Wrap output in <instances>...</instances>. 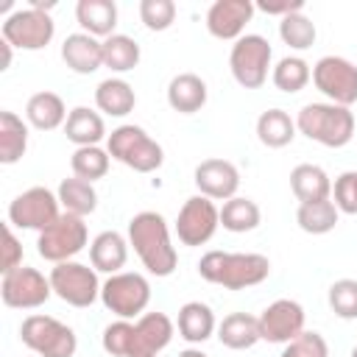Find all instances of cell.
I'll return each mask as SVG.
<instances>
[{
  "mask_svg": "<svg viewBox=\"0 0 357 357\" xmlns=\"http://www.w3.org/2000/svg\"><path fill=\"white\" fill-rule=\"evenodd\" d=\"M128 245L134 248V254L139 257L142 268L151 276L165 279L178 265V254H176V245L170 240V226L153 209L137 212L128 220Z\"/></svg>",
  "mask_w": 357,
  "mask_h": 357,
  "instance_id": "6da1fadb",
  "label": "cell"
},
{
  "mask_svg": "<svg viewBox=\"0 0 357 357\" xmlns=\"http://www.w3.org/2000/svg\"><path fill=\"white\" fill-rule=\"evenodd\" d=\"M198 276L226 290H245L271 276V259L254 251H206L198 259Z\"/></svg>",
  "mask_w": 357,
  "mask_h": 357,
  "instance_id": "7a4b0ae2",
  "label": "cell"
},
{
  "mask_svg": "<svg viewBox=\"0 0 357 357\" xmlns=\"http://www.w3.org/2000/svg\"><path fill=\"white\" fill-rule=\"evenodd\" d=\"M296 128L324 148H343L354 137V114L349 106H337L329 100L304 103L296 114Z\"/></svg>",
  "mask_w": 357,
  "mask_h": 357,
  "instance_id": "3957f363",
  "label": "cell"
},
{
  "mask_svg": "<svg viewBox=\"0 0 357 357\" xmlns=\"http://www.w3.org/2000/svg\"><path fill=\"white\" fill-rule=\"evenodd\" d=\"M106 151L114 162L131 167L134 173H153L165 162L162 145L142 126L134 123H123L112 128V134L106 137Z\"/></svg>",
  "mask_w": 357,
  "mask_h": 357,
  "instance_id": "277c9868",
  "label": "cell"
},
{
  "mask_svg": "<svg viewBox=\"0 0 357 357\" xmlns=\"http://www.w3.org/2000/svg\"><path fill=\"white\" fill-rule=\"evenodd\" d=\"M100 301L112 315H117L123 321L139 318V315H145V310L151 304V282L137 271L112 273L100 284Z\"/></svg>",
  "mask_w": 357,
  "mask_h": 357,
  "instance_id": "5b68a950",
  "label": "cell"
},
{
  "mask_svg": "<svg viewBox=\"0 0 357 357\" xmlns=\"http://www.w3.org/2000/svg\"><path fill=\"white\" fill-rule=\"evenodd\" d=\"M20 340L39 357H73L78 349V337L73 326L42 312H33L22 321Z\"/></svg>",
  "mask_w": 357,
  "mask_h": 357,
  "instance_id": "8992f818",
  "label": "cell"
},
{
  "mask_svg": "<svg viewBox=\"0 0 357 357\" xmlns=\"http://www.w3.org/2000/svg\"><path fill=\"white\" fill-rule=\"evenodd\" d=\"M273 59L271 42L259 33H243L229 53V70L231 78L243 86V89H259L268 81V70Z\"/></svg>",
  "mask_w": 357,
  "mask_h": 357,
  "instance_id": "52a82bcc",
  "label": "cell"
},
{
  "mask_svg": "<svg viewBox=\"0 0 357 357\" xmlns=\"http://www.w3.org/2000/svg\"><path fill=\"white\" fill-rule=\"evenodd\" d=\"M86 245H89L86 223H84V218L70 215V212H61L56 218V223H50L45 231H39V240H36L39 257L53 265L75 259V254H81Z\"/></svg>",
  "mask_w": 357,
  "mask_h": 357,
  "instance_id": "ba28073f",
  "label": "cell"
},
{
  "mask_svg": "<svg viewBox=\"0 0 357 357\" xmlns=\"http://www.w3.org/2000/svg\"><path fill=\"white\" fill-rule=\"evenodd\" d=\"M50 287L53 296H59L70 307H92L100 298V282L98 271L92 265H84L78 259H67L50 268Z\"/></svg>",
  "mask_w": 357,
  "mask_h": 357,
  "instance_id": "9c48e42d",
  "label": "cell"
},
{
  "mask_svg": "<svg viewBox=\"0 0 357 357\" xmlns=\"http://www.w3.org/2000/svg\"><path fill=\"white\" fill-rule=\"evenodd\" d=\"M0 33L11 47L20 50H42L50 45L53 33H56V22L47 11L39 8H14L11 14L3 17L0 22Z\"/></svg>",
  "mask_w": 357,
  "mask_h": 357,
  "instance_id": "30bf717a",
  "label": "cell"
},
{
  "mask_svg": "<svg viewBox=\"0 0 357 357\" xmlns=\"http://www.w3.org/2000/svg\"><path fill=\"white\" fill-rule=\"evenodd\" d=\"M220 229V206L206 195H190L176 218V237L181 245L198 248L215 237Z\"/></svg>",
  "mask_w": 357,
  "mask_h": 357,
  "instance_id": "8fae6325",
  "label": "cell"
},
{
  "mask_svg": "<svg viewBox=\"0 0 357 357\" xmlns=\"http://www.w3.org/2000/svg\"><path fill=\"white\" fill-rule=\"evenodd\" d=\"M315 89L337 106H351L357 100V64L343 56H321L312 64Z\"/></svg>",
  "mask_w": 357,
  "mask_h": 357,
  "instance_id": "7c38bea8",
  "label": "cell"
},
{
  "mask_svg": "<svg viewBox=\"0 0 357 357\" xmlns=\"http://www.w3.org/2000/svg\"><path fill=\"white\" fill-rule=\"evenodd\" d=\"M53 296L50 276L31 265H20L0 279V298L11 310H36Z\"/></svg>",
  "mask_w": 357,
  "mask_h": 357,
  "instance_id": "4fadbf2b",
  "label": "cell"
},
{
  "mask_svg": "<svg viewBox=\"0 0 357 357\" xmlns=\"http://www.w3.org/2000/svg\"><path fill=\"white\" fill-rule=\"evenodd\" d=\"M61 215L59 195L47 187H28L8 204V223L17 229L45 231Z\"/></svg>",
  "mask_w": 357,
  "mask_h": 357,
  "instance_id": "5bb4252c",
  "label": "cell"
},
{
  "mask_svg": "<svg viewBox=\"0 0 357 357\" xmlns=\"http://www.w3.org/2000/svg\"><path fill=\"white\" fill-rule=\"evenodd\" d=\"M259 335L268 343H290L293 337H298L304 332V307L296 298H276L271 301L259 315Z\"/></svg>",
  "mask_w": 357,
  "mask_h": 357,
  "instance_id": "9a60e30c",
  "label": "cell"
},
{
  "mask_svg": "<svg viewBox=\"0 0 357 357\" xmlns=\"http://www.w3.org/2000/svg\"><path fill=\"white\" fill-rule=\"evenodd\" d=\"M192 181L198 187V195H206L212 201H229L240 190V170L229 159H204L192 170Z\"/></svg>",
  "mask_w": 357,
  "mask_h": 357,
  "instance_id": "2e32d148",
  "label": "cell"
},
{
  "mask_svg": "<svg viewBox=\"0 0 357 357\" xmlns=\"http://www.w3.org/2000/svg\"><path fill=\"white\" fill-rule=\"evenodd\" d=\"M257 6L251 0H215L206 8V31L215 39L223 42H237L251 22Z\"/></svg>",
  "mask_w": 357,
  "mask_h": 357,
  "instance_id": "e0dca14e",
  "label": "cell"
},
{
  "mask_svg": "<svg viewBox=\"0 0 357 357\" xmlns=\"http://www.w3.org/2000/svg\"><path fill=\"white\" fill-rule=\"evenodd\" d=\"M176 335V324L165 312H145L134 321L131 354L128 357H159Z\"/></svg>",
  "mask_w": 357,
  "mask_h": 357,
  "instance_id": "ac0fdd59",
  "label": "cell"
},
{
  "mask_svg": "<svg viewBox=\"0 0 357 357\" xmlns=\"http://www.w3.org/2000/svg\"><path fill=\"white\" fill-rule=\"evenodd\" d=\"M61 61L73 73L89 75L103 67V42L84 31H75L61 42Z\"/></svg>",
  "mask_w": 357,
  "mask_h": 357,
  "instance_id": "d6986e66",
  "label": "cell"
},
{
  "mask_svg": "<svg viewBox=\"0 0 357 357\" xmlns=\"http://www.w3.org/2000/svg\"><path fill=\"white\" fill-rule=\"evenodd\" d=\"M128 262V237H123L120 231H100L92 237L89 243V265L100 273H120Z\"/></svg>",
  "mask_w": 357,
  "mask_h": 357,
  "instance_id": "ffe728a7",
  "label": "cell"
},
{
  "mask_svg": "<svg viewBox=\"0 0 357 357\" xmlns=\"http://www.w3.org/2000/svg\"><path fill=\"white\" fill-rule=\"evenodd\" d=\"M209 89L206 81L195 73H178L167 84V106L178 114H195L206 106Z\"/></svg>",
  "mask_w": 357,
  "mask_h": 357,
  "instance_id": "44dd1931",
  "label": "cell"
},
{
  "mask_svg": "<svg viewBox=\"0 0 357 357\" xmlns=\"http://www.w3.org/2000/svg\"><path fill=\"white\" fill-rule=\"evenodd\" d=\"M75 20H78L84 33L103 42V39L114 36L117 6H114V0H78L75 3Z\"/></svg>",
  "mask_w": 357,
  "mask_h": 357,
  "instance_id": "7402d4cb",
  "label": "cell"
},
{
  "mask_svg": "<svg viewBox=\"0 0 357 357\" xmlns=\"http://www.w3.org/2000/svg\"><path fill=\"white\" fill-rule=\"evenodd\" d=\"M290 190L298 198V204L326 201V198H332V178L321 165L301 162L290 170Z\"/></svg>",
  "mask_w": 357,
  "mask_h": 357,
  "instance_id": "603a6c76",
  "label": "cell"
},
{
  "mask_svg": "<svg viewBox=\"0 0 357 357\" xmlns=\"http://www.w3.org/2000/svg\"><path fill=\"white\" fill-rule=\"evenodd\" d=\"M176 329L178 337H184L187 343H204L218 332V318L212 312L209 304L204 301H187L178 307V318H176Z\"/></svg>",
  "mask_w": 357,
  "mask_h": 357,
  "instance_id": "cb8c5ba5",
  "label": "cell"
},
{
  "mask_svg": "<svg viewBox=\"0 0 357 357\" xmlns=\"http://www.w3.org/2000/svg\"><path fill=\"white\" fill-rule=\"evenodd\" d=\"M67 106L61 100V95L50 92V89H42V92H33L25 103V123L33 126L36 131H53L59 126L67 123Z\"/></svg>",
  "mask_w": 357,
  "mask_h": 357,
  "instance_id": "d4e9b609",
  "label": "cell"
},
{
  "mask_svg": "<svg viewBox=\"0 0 357 357\" xmlns=\"http://www.w3.org/2000/svg\"><path fill=\"white\" fill-rule=\"evenodd\" d=\"M218 340L220 346L231 349V351H245L251 346H257L262 340L259 335V318L248 315V312H229L223 315V321L218 324Z\"/></svg>",
  "mask_w": 357,
  "mask_h": 357,
  "instance_id": "484cf974",
  "label": "cell"
},
{
  "mask_svg": "<svg viewBox=\"0 0 357 357\" xmlns=\"http://www.w3.org/2000/svg\"><path fill=\"white\" fill-rule=\"evenodd\" d=\"M64 134L75 148H86V145H100V139H106V123L103 114L89 109V106H75L67 114L64 123Z\"/></svg>",
  "mask_w": 357,
  "mask_h": 357,
  "instance_id": "4316f807",
  "label": "cell"
},
{
  "mask_svg": "<svg viewBox=\"0 0 357 357\" xmlns=\"http://www.w3.org/2000/svg\"><path fill=\"white\" fill-rule=\"evenodd\" d=\"M95 106L100 114L126 117L137 106V92L126 78H103L95 86Z\"/></svg>",
  "mask_w": 357,
  "mask_h": 357,
  "instance_id": "83f0119b",
  "label": "cell"
},
{
  "mask_svg": "<svg viewBox=\"0 0 357 357\" xmlns=\"http://www.w3.org/2000/svg\"><path fill=\"white\" fill-rule=\"evenodd\" d=\"M296 120L284 109H265L257 117V139L265 148H287L296 139Z\"/></svg>",
  "mask_w": 357,
  "mask_h": 357,
  "instance_id": "f1b7e54d",
  "label": "cell"
},
{
  "mask_svg": "<svg viewBox=\"0 0 357 357\" xmlns=\"http://www.w3.org/2000/svg\"><path fill=\"white\" fill-rule=\"evenodd\" d=\"M28 151V123L14 112H0V165H17Z\"/></svg>",
  "mask_w": 357,
  "mask_h": 357,
  "instance_id": "f546056e",
  "label": "cell"
},
{
  "mask_svg": "<svg viewBox=\"0 0 357 357\" xmlns=\"http://www.w3.org/2000/svg\"><path fill=\"white\" fill-rule=\"evenodd\" d=\"M56 195H59L61 212L86 218V215H92V212L98 209V192H95V184H92V181H84V178H78V176L61 178Z\"/></svg>",
  "mask_w": 357,
  "mask_h": 357,
  "instance_id": "4dcf8cb0",
  "label": "cell"
},
{
  "mask_svg": "<svg viewBox=\"0 0 357 357\" xmlns=\"http://www.w3.org/2000/svg\"><path fill=\"white\" fill-rule=\"evenodd\" d=\"M262 223V209L254 198H245V195H234L229 201H223L220 206V226L231 234H245V231H254L257 226Z\"/></svg>",
  "mask_w": 357,
  "mask_h": 357,
  "instance_id": "1f68e13d",
  "label": "cell"
},
{
  "mask_svg": "<svg viewBox=\"0 0 357 357\" xmlns=\"http://www.w3.org/2000/svg\"><path fill=\"white\" fill-rule=\"evenodd\" d=\"M337 218H340V212H337L332 198L312 201V204H298V209H296V223L307 234H329L337 226Z\"/></svg>",
  "mask_w": 357,
  "mask_h": 357,
  "instance_id": "d6a6232c",
  "label": "cell"
},
{
  "mask_svg": "<svg viewBox=\"0 0 357 357\" xmlns=\"http://www.w3.org/2000/svg\"><path fill=\"white\" fill-rule=\"evenodd\" d=\"M142 50L137 45V39L126 36V33H114L109 39H103V67L112 73H128L139 64Z\"/></svg>",
  "mask_w": 357,
  "mask_h": 357,
  "instance_id": "836d02e7",
  "label": "cell"
},
{
  "mask_svg": "<svg viewBox=\"0 0 357 357\" xmlns=\"http://www.w3.org/2000/svg\"><path fill=\"white\" fill-rule=\"evenodd\" d=\"M271 81H273V86H276L279 92L293 95V92H301V89L312 81V67H310L301 56H284V59H279V61L273 64Z\"/></svg>",
  "mask_w": 357,
  "mask_h": 357,
  "instance_id": "e575fe53",
  "label": "cell"
},
{
  "mask_svg": "<svg viewBox=\"0 0 357 357\" xmlns=\"http://www.w3.org/2000/svg\"><path fill=\"white\" fill-rule=\"evenodd\" d=\"M109 165H112V156L106 148L100 145H86V148H75L73 156H70V170L73 176L84 178V181H98L109 173Z\"/></svg>",
  "mask_w": 357,
  "mask_h": 357,
  "instance_id": "d590c367",
  "label": "cell"
},
{
  "mask_svg": "<svg viewBox=\"0 0 357 357\" xmlns=\"http://www.w3.org/2000/svg\"><path fill=\"white\" fill-rule=\"evenodd\" d=\"M315 22L304 14V11H296V14H287L279 20V39L290 47V50H310L315 45Z\"/></svg>",
  "mask_w": 357,
  "mask_h": 357,
  "instance_id": "8d00e7d4",
  "label": "cell"
},
{
  "mask_svg": "<svg viewBox=\"0 0 357 357\" xmlns=\"http://www.w3.org/2000/svg\"><path fill=\"white\" fill-rule=\"evenodd\" d=\"M329 310L343 318V321H354L357 318V279H337L329 284L326 293Z\"/></svg>",
  "mask_w": 357,
  "mask_h": 357,
  "instance_id": "74e56055",
  "label": "cell"
},
{
  "mask_svg": "<svg viewBox=\"0 0 357 357\" xmlns=\"http://www.w3.org/2000/svg\"><path fill=\"white\" fill-rule=\"evenodd\" d=\"M176 11L173 0H139V20L148 31H167L176 22Z\"/></svg>",
  "mask_w": 357,
  "mask_h": 357,
  "instance_id": "f35d334b",
  "label": "cell"
},
{
  "mask_svg": "<svg viewBox=\"0 0 357 357\" xmlns=\"http://www.w3.org/2000/svg\"><path fill=\"white\" fill-rule=\"evenodd\" d=\"M131 337H134V321L117 318L114 324H109V326L103 329L100 346H103V351L112 354V357H128V354H131Z\"/></svg>",
  "mask_w": 357,
  "mask_h": 357,
  "instance_id": "ab89813d",
  "label": "cell"
},
{
  "mask_svg": "<svg viewBox=\"0 0 357 357\" xmlns=\"http://www.w3.org/2000/svg\"><path fill=\"white\" fill-rule=\"evenodd\" d=\"M279 357H329V343L321 332H301L290 343H284Z\"/></svg>",
  "mask_w": 357,
  "mask_h": 357,
  "instance_id": "60d3db41",
  "label": "cell"
},
{
  "mask_svg": "<svg viewBox=\"0 0 357 357\" xmlns=\"http://www.w3.org/2000/svg\"><path fill=\"white\" fill-rule=\"evenodd\" d=\"M332 201L337 212L357 215V170H346L332 184Z\"/></svg>",
  "mask_w": 357,
  "mask_h": 357,
  "instance_id": "b9f144b4",
  "label": "cell"
},
{
  "mask_svg": "<svg viewBox=\"0 0 357 357\" xmlns=\"http://www.w3.org/2000/svg\"><path fill=\"white\" fill-rule=\"evenodd\" d=\"M0 265H3L0 268L3 273H8V271H14V268L22 265V243L17 240L11 223L3 226V259H0Z\"/></svg>",
  "mask_w": 357,
  "mask_h": 357,
  "instance_id": "7bdbcfd3",
  "label": "cell"
},
{
  "mask_svg": "<svg viewBox=\"0 0 357 357\" xmlns=\"http://www.w3.org/2000/svg\"><path fill=\"white\" fill-rule=\"evenodd\" d=\"M262 14L268 17H287V14H296V11H304V0H282V3H254Z\"/></svg>",
  "mask_w": 357,
  "mask_h": 357,
  "instance_id": "ee69618b",
  "label": "cell"
},
{
  "mask_svg": "<svg viewBox=\"0 0 357 357\" xmlns=\"http://www.w3.org/2000/svg\"><path fill=\"white\" fill-rule=\"evenodd\" d=\"M8 67H11V45L0 39V73H6Z\"/></svg>",
  "mask_w": 357,
  "mask_h": 357,
  "instance_id": "f6af8a7d",
  "label": "cell"
},
{
  "mask_svg": "<svg viewBox=\"0 0 357 357\" xmlns=\"http://www.w3.org/2000/svg\"><path fill=\"white\" fill-rule=\"evenodd\" d=\"M178 357H209V354H204L201 349H184V351H178Z\"/></svg>",
  "mask_w": 357,
  "mask_h": 357,
  "instance_id": "bcb514c9",
  "label": "cell"
},
{
  "mask_svg": "<svg viewBox=\"0 0 357 357\" xmlns=\"http://www.w3.org/2000/svg\"><path fill=\"white\" fill-rule=\"evenodd\" d=\"M349 357H357V343H354V349H351V354Z\"/></svg>",
  "mask_w": 357,
  "mask_h": 357,
  "instance_id": "7dc6e473",
  "label": "cell"
}]
</instances>
